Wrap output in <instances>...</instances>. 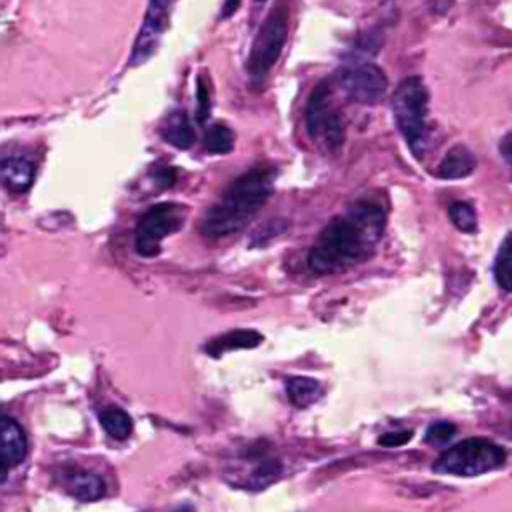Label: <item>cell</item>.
Segmentation results:
<instances>
[{
    "label": "cell",
    "mask_w": 512,
    "mask_h": 512,
    "mask_svg": "<svg viewBox=\"0 0 512 512\" xmlns=\"http://www.w3.org/2000/svg\"><path fill=\"white\" fill-rule=\"evenodd\" d=\"M384 210L372 200L354 202L346 214L330 220L308 252L316 274H334L372 256L384 234Z\"/></svg>",
    "instance_id": "1"
},
{
    "label": "cell",
    "mask_w": 512,
    "mask_h": 512,
    "mask_svg": "<svg viewBox=\"0 0 512 512\" xmlns=\"http://www.w3.org/2000/svg\"><path fill=\"white\" fill-rule=\"evenodd\" d=\"M274 186V170L266 166L250 168L240 174L224 190L220 200L208 208L200 222V230L208 238H222L244 228L262 204L270 198Z\"/></svg>",
    "instance_id": "2"
},
{
    "label": "cell",
    "mask_w": 512,
    "mask_h": 512,
    "mask_svg": "<svg viewBox=\"0 0 512 512\" xmlns=\"http://www.w3.org/2000/svg\"><path fill=\"white\" fill-rule=\"evenodd\" d=\"M392 112L400 134L404 136L410 152L422 158L426 146V114L428 92L418 76L404 78L392 94Z\"/></svg>",
    "instance_id": "3"
},
{
    "label": "cell",
    "mask_w": 512,
    "mask_h": 512,
    "mask_svg": "<svg viewBox=\"0 0 512 512\" xmlns=\"http://www.w3.org/2000/svg\"><path fill=\"white\" fill-rule=\"evenodd\" d=\"M506 462L502 446L488 438H466L444 450L434 462V472L450 476H480Z\"/></svg>",
    "instance_id": "4"
},
{
    "label": "cell",
    "mask_w": 512,
    "mask_h": 512,
    "mask_svg": "<svg viewBox=\"0 0 512 512\" xmlns=\"http://www.w3.org/2000/svg\"><path fill=\"white\" fill-rule=\"evenodd\" d=\"M286 38H288V10L286 6H278L276 10L270 12V16L266 18V22L262 24L260 32L252 42V48L246 60V70L250 72L252 78L260 80L270 72V68L280 58Z\"/></svg>",
    "instance_id": "5"
},
{
    "label": "cell",
    "mask_w": 512,
    "mask_h": 512,
    "mask_svg": "<svg viewBox=\"0 0 512 512\" xmlns=\"http://www.w3.org/2000/svg\"><path fill=\"white\" fill-rule=\"evenodd\" d=\"M306 128L314 142L336 152L344 142L342 116L330 106V84L320 82L312 90L306 104Z\"/></svg>",
    "instance_id": "6"
},
{
    "label": "cell",
    "mask_w": 512,
    "mask_h": 512,
    "mask_svg": "<svg viewBox=\"0 0 512 512\" xmlns=\"http://www.w3.org/2000/svg\"><path fill=\"white\" fill-rule=\"evenodd\" d=\"M184 222V208L172 202L156 204L148 208L134 232V248L144 258H154L160 252V242L166 234H174L182 228Z\"/></svg>",
    "instance_id": "7"
},
{
    "label": "cell",
    "mask_w": 512,
    "mask_h": 512,
    "mask_svg": "<svg viewBox=\"0 0 512 512\" xmlns=\"http://www.w3.org/2000/svg\"><path fill=\"white\" fill-rule=\"evenodd\" d=\"M338 84L344 94L360 104H378L386 92V74L372 62L348 60L338 68Z\"/></svg>",
    "instance_id": "8"
},
{
    "label": "cell",
    "mask_w": 512,
    "mask_h": 512,
    "mask_svg": "<svg viewBox=\"0 0 512 512\" xmlns=\"http://www.w3.org/2000/svg\"><path fill=\"white\" fill-rule=\"evenodd\" d=\"M168 14H170V0H150L146 16L142 20V26L132 46L130 66H140L156 52L164 36V30L168 26Z\"/></svg>",
    "instance_id": "9"
},
{
    "label": "cell",
    "mask_w": 512,
    "mask_h": 512,
    "mask_svg": "<svg viewBox=\"0 0 512 512\" xmlns=\"http://www.w3.org/2000/svg\"><path fill=\"white\" fill-rule=\"evenodd\" d=\"M26 450L28 442L22 426L12 416L0 414V482L24 460Z\"/></svg>",
    "instance_id": "10"
},
{
    "label": "cell",
    "mask_w": 512,
    "mask_h": 512,
    "mask_svg": "<svg viewBox=\"0 0 512 512\" xmlns=\"http://www.w3.org/2000/svg\"><path fill=\"white\" fill-rule=\"evenodd\" d=\"M34 164L24 156H6L0 160V182L12 194H24L34 182Z\"/></svg>",
    "instance_id": "11"
},
{
    "label": "cell",
    "mask_w": 512,
    "mask_h": 512,
    "mask_svg": "<svg viewBox=\"0 0 512 512\" xmlns=\"http://www.w3.org/2000/svg\"><path fill=\"white\" fill-rule=\"evenodd\" d=\"M160 136L164 142L186 150L194 144V128L190 124V118L184 110H172L164 116V120L160 122Z\"/></svg>",
    "instance_id": "12"
},
{
    "label": "cell",
    "mask_w": 512,
    "mask_h": 512,
    "mask_svg": "<svg viewBox=\"0 0 512 512\" xmlns=\"http://www.w3.org/2000/svg\"><path fill=\"white\" fill-rule=\"evenodd\" d=\"M474 168H476L474 154L466 146L458 144L444 154V158L436 168V174L444 180H456V178L468 176Z\"/></svg>",
    "instance_id": "13"
},
{
    "label": "cell",
    "mask_w": 512,
    "mask_h": 512,
    "mask_svg": "<svg viewBox=\"0 0 512 512\" xmlns=\"http://www.w3.org/2000/svg\"><path fill=\"white\" fill-rule=\"evenodd\" d=\"M262 342V334L256 330H232L226 332L206 344V352L210 356H220L230 350H240V348H254Z\"/></svg>",
    "instance_id": "14"
},
{
    "label": "cell",
    "mask_w": 512,
    "mask_h": 512,
    "mask_svg": "<svg viewBox=\"0 0 512 512\" xmlns=\"http://www.w3.org/2000/svg\"><path fill=\"white\" fill-rule=\"evenodd\" d=\"M322 384L314 378L308 376H290L286 380V394L288 400L296 406V408H308L310 404H314L316 400H320L322 396Z\"/></svg>",
    "instance_id": "15"
},
{
    "label": "cell",
    "mask_w": 512,
    "mask_h": 512,
    "mask_svg": "<svg viewBox=\"0 0 512 512\" xmlns=\"http://www.w3.org/2000/svg\"><path fill=\"white\" fill-rule=\"evenodd\" d=\"M104 480L94 472H76L70 478V492L82 502H94L104 496Z\"/></svg>",
    "instance_id": "16"
},
{
    "label": "cell",
    "mask_w": 512,
    "mask_h": 512,
    "mask_svg": "<svg viewBox=\"0 0 512 512\" xmlns=\"http://www.w3.org/2000/svg\"><path fill=\"white\" fill-rule=\"evenodd\" d=\"M100 426L104 428V432L110 438L126 440L132 432V418L128 416L126 410L116 408V406H108L100 412Z\"/></svg>",
    "instance_id": "17"
},
{
    "label": "cell",
    "mask_w": 512,
    "mask_h": 512,
    "mask_svg": "<svg viewBox=\"0 0 512 512\" xmlns=\"http://www.w3.org/2000/svg\"><path fill=\"white\" fill-rule=\"evenodd\" d=\"M494 278L504 292H512V232L506 234L496 252Z\"/></svg>",
    "instance_id": "18"
},
{
    "label": "cell",
    "mask_w": 512,
    "mask_h": 512,
    "mask_svg": "<svg viewBox=\"0 0 512 512\" xmlns=\"http://www.w3.org/2000/svg\"><path fill=\"white\" fill-rule=\"evenodd\" d=\"M204 146L210 154H228L234 148V134L224 124H212L204 132Z\"/></svg>",
    "instance_id": "19"
},
{
    "label": "cell",
    "mask_w": 512,
    "mask_h": 512,
    "mask_svg": "<svg viewBox=\"0 0 512 512\" xmlns=\"http://www.w3.org/2000/svg\"><path fill=\"white\" fill-rule=\"evenodd\" d=\"M448 216L452 220V224L460 230V232H476V212L470 204L466 202H454L448 208Z\"/></svg>",
    "instance_id": "20"
},
{
    "label": "cell",
    "mask_w": 512,
    "mask_h": 512,
    "mask_svg": "<svg viewBox=\"0 0 512 512\" xmlns=\"http://www.w3.org/2000/svg\"><path fill=\"white\" fill-rule=\"evenodd\" d=\"M456 434V426L452 422H446V420H440V422H434L428 432H426V442L430 444H436V446H444L448 444Z\"/></svg>",
    "instance_id": "21"
},
{
    "label": "cell",
    "mask_w": 512,
    "mask_h": 512,
    "mask_svg": "<svg viewBox=\"0 0 512 512\" xmlns=\"http://www.w3.org/2000/svg\"><path fill=\"white\" fill-rule=\"evenodd\" d=\"M412 438L410 430H394V432H386L378 438V444L384 448H396V446H404L408 440Z\"/></svg>",
    "instance_id": "22"
},
{
    "label": "cell",
    "mask_w": 512,
    "mask_h": 512,
    "mask_svg": "<svg viewBox=\"0 0 512 512\" xmlns=\"http://www.w3.org/2000/svg\"><path fill=\"white\" fill-rule=\"evenodd\" d=\"M208 114H210V96H208V88H206L204 78H198V110H196L198 122H206Z\"/></svg>",
    "instance_id": "23"
},
{
    "label": "cell",
    "mask_w": 512,
    "mask_h": 512,
    "mask_svg": "<svg viewBox=\"0 0 512 512\" xmlns=\"http://www.w3.org/2000/svg\"><path fill=\"white\" fill-rule=\"evenodd\" d=\"M500 152H502L504 160L512 166V132L502 138V142H500Z\"/></svg>",
    "instance_id": "24"
},
{
    "label": "cell",
    "mask_w": 512,
    "mask_h": 512,
    "mask_svg": "<svg viewBox=\"0 0 512 512\" xmlns=\"http://www.w3.org/2000/svg\"><path fill=\"white\" fill-rule=\"evenodd\" d=\"M238 4H240V0H226V2H224V8H222V18L232 16V14L236 12Z\"/></svg>",
    "instance_id": "25"
},
{
    "label": "cell",
    "mask_w": 512,
    "mask_h": 512,
    "mask_svg": "<svg viewBox=\"0 0 512 512\" xmlns=\"http://www.w3.org/2000/svg\"><path fill=\"white\" fill-rule=\"evenodd\" d=\"M176 512H188V508H180V510H176Z\"/></svg>",
    "instance_id": "26"
},
{
    "label": "cell",
    "mask_w": 512,
    "mask_h": 512,
    "mask_svg": "<svg viewBox=\"0 0 512 512\" xmlns=\"http://www.w3.org/2000/svg\"><path fill=\"white\" fill-rule=\"evenodd\" d=\"M256 2H264V0H256Z\"/></svg>",
    "instance_id": "27"
}]
</instances>
